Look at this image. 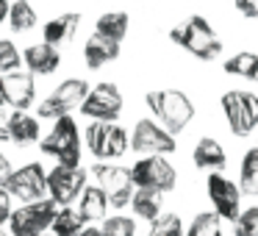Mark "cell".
<instances>
[{
    "label": "cell",
    "mask_w": 258,
    "mask_h": 236,
    "mask_svg": "<svg viewBox=\"0 0 258 236\" xmlns=\"http://www.w3.org/2000/svg\"><path fill=\"white\" fill-rule=\"evenodd\" d=\"M78 25H81V14L75 12H67V14H58V17L47 20L45 23V31H42V36H45V45H67V42H73V36L78 34Z\"/></svg>",
    "instance_id": "17"
},
{
    "label": "cell",
    "mask_w": 258,
    "mask_h": 236,
    "mask_svg": "<svg viewBox=\"0 0 258 236\" xmlns=\"http://www.w3.org/2000/svg\"><path fill=\"white\" fill-rule=\"evenodd\" d=\"M169 39H172L175 45L186 47V50L195 58H200V62H211V58H217L219 53H222V39H219L217 31L208 25V20L200 17V14L189 17L183 25H175V28L169 31Z\"/></svg>",
    "instance_id": "2"
},
{
    "label": "cell",
    "mask_w": 258,
    "mask_h": 236,
    "mask_svg": "<svg viewBox=\"0 0 258 236\" xmlns=\"http://www.w3.org/2000/svg\"><path fill=\"white\" fill-rule=\"evenodd\" d=\"M145 103L153 114H156L158 125L169 134H180L186 125L191 123L195 117V103L189 100V95L180 89H156V92H147Z\"/></svg>",
    "instance_id": "1"
},
{
    "label": "cell",
    "mask_w": 258,
    "mask_h": 236,
    "mask_svg": "<svg viewBox=\"0 0 258 236\" xmlns=\"http://www.w3.org/2000/svg\"><path fill=\"white\" fill-rule=\"evenodd\" d=\"M131 181H134L136 189L172 192L178 184V172L167 161V156H145L131 167Z\"/></svg>",
    "instance_id": "6"
},
{
    "label": "cell",
    "mask_w": 258,
    "mask_h": 236,
    "mask_svg": "<svg viewBox=\"0 0 258 236\" xmlns=\"http://www.w3.org/2000/svg\"><path fill=\"white\" fill-rule=\"evenodd\" d=\"M114 58H119V42H111L106 39V36L95 34L86 39L84 45V62L89 70H100L106 67V64H111Z\"/></svg>",
    "instance_id": "18"
},
{
    "label": "cell",
    "mask_w": 258,
    "mask_h": 236,
    "mask_svg": "<svg viewBox=\"0 0 258 236\" xmlns=\"http://www.w3.org/2000/svg\"><path fill=\"white\" fill-rule=\"evenodd\" d=\"M56 211H58V206L50 197L36 200V203H25L17 211H12V217H9V230H12V236H39L50 228Z\"/></svg>",
    "instance_id": "7"
},
{
    "label": "cell",
    "mask_w": 258,
    "mask_h": 236,
    "mask_svg": "<svg viewBox=\"0 0 258 236\" xmlns=\"http://www.w3.org/2000/svg\"><path fill=\"white\" fill-rule=\"evenodd\" d=\"M84 228H86V222L81 219L78 208H73V206H61L50 222L53 236H78Z\"/></svg>",
    "instance_id": "23"
},
{
    "label": "cell",
    "mask_w": 258,
    "mask_h": 236,
    "mask_svg": "<svg viewBox=\"0 0 258 236\" xmlns=\"http://www.w3.org/2000/svg\"><path fill=\"white\" fill-rule=\"evenodd\" d=\"M3 189H6L12 197H17L23 206H25V203L45 200V195H47L45 167H42L39 161H31V164H25V167L14 169V172L6 178Z\"/></svg>",
    "instance_id": "9"
},
{
    "label": "cell",
    "mask_w": 258,
    "mask_h": 236,
    "mask_svg": "<svg viewBox=\"0 0 258 236\" xmlns=\"http://www.w3.org/2000/svg\"><path fill=\"white\" fill-rule=\"evenodd\" d=\"M233 236H258V206L241 211L233 219Z\"/></svg>",
    "instance_id": "32"
},
{
    "label": "cell",
    "mask_w": 258,
    "mask_h": 236,
    "mask_svg": "<svg viewBox=\"0 0 258 236\" xmlns=\"http://www.w3.org/2000/svg\"><path fill=\"white\" fill-rule=\"evenodd\" d=\"M39 236H45V233H39Z\"/></svg>",
    "instance_id": "41"
},
{
    "label": "cell",
    "mask_w": 258,
    "mask_h": 236,
    "mask_svg": "<svg viewBox=\"0 0 258 236\" xmlns=\"http://www.w3.org/2000/svg\"><path fill=\"white\" fill-rule=\"evenodd\" d=\"M42 153L56 158L58 167H81V134L73 117L56 120L53 131L42 139Z\"/></svg>",
    "instance_id": "3"
},
{
    "label": "cell",
    "mask_w": 258,
    "mask_h": 236,
    "mask_svg": "<svg viewBox=\"0 0 258 236\" xmlns=\"http://www.w3.org/2000/svg\"><path fill=\"white\" fill-rule=\"evenodd\" d=\"M0 236H12V233H3V230H0Z\"/></svg>",
    "instance_id": "40"
},
{
    "label": "cell",
    "mask_w": 258,
    "mask_h": 236,
    "mask_svg": "<svg viewBox=\"0 0 258 236\" xmlns=\"http://www.w3.org/2000/svg\"><path fill=\"white\" fill-rule=\"evenodd\" d=\"M131 147L136 153H147V156H169V153L178 150L175 136L169 131H164L156 120H139L136 123Z\"/></svg>",
    "instance_id": "14"
},
{
    "label": "cell",
    "mask_w": 258,
    "mask_h": 236,
    "mask_svg": "<svg viewBox=\"0 0 258 236\" xmlns=\"http://www.w3.org/2000/svg\"><path fill=\"white\" fill-rule=\"evenodd\" d=\"M78 236H100V228H92V225H86V228L81 230Z\"/></svg>",
    "instance_id": "37"
},
{
    "label": "cell",
    "mask_w": 258,
    "mask_h": 236,
    "mask_svg": "<svg viewBox=\"0 0 258 236\" xmlns=\"http://www.w3.org/2000/svg\"><path fill=\"white\" fill-rule=\"evenodd\" d=\"M0 142H9V134H6V125H0Z\"/></svg>",
    "instance_id": "38"
},
{
    "label": "cell",
    "mask_w": 258,
    "mask_h": 236,
    "mask_svg": "<svg viewBox=\"0 0 258 236\" xmlns=\"http://www.w3.org/2000/svg\"><path fill=\"white\" fill-rule=\"evenodd\" d=\"M161 192H153V189H136L134 197H131V206H134V214L139 219H153L161 217Z\"/></svg>",
    "instance_id": "22"
},
{
    "label": "cell",
    "mask_w": 258,
    "mask_h": 236,
    "mask_svg": "<svg viewBox=\"0 0 258 236\" xmlns=\"http://www.w3.org/2000/svg\"><path fill=\"white\" fill-rule=\"evenodd\" d=\"M0 92H3V103H6V106H12L14 111H25V108L34 106V100H36L34 75L23 73V70L0 75Z\"/></svg>",
    "instance_id": "15"
},
{
    "label": "cell",
    "mask_w": 258,
    "mask_h": 236,
    "mask_svg": "<svg viewBox=\"0 0 258 236\" xmlns=\"http://www.w3.org/2000/svg\"><path fill=\"white\" fill-rule=\"evenodd\" d=\"M183 236H222V219L214 211H200Z\"/></svg>",
    "instance_id": "28"
},
{
    "label": "cell",
    "mask_w": 258,
    "mask_h": 236,
    "mask_svg": "<svg viewBox=\"0 0 258 236\" xmlns=\"http://www.w3.org/2000/svg\"><path fill=\"white\" fill-rule=\"evenodd\" d=\"M191 161H195L197 169H214V172H217V169H225L228 156H225L222 145H219L217 139H211V136H203V139L195 145Z\"/></svg>",
    "instance_id": "20"
},
{
    "label": "cell",
    "mask_w": 258,
    "mask_h": 236,
    "mask_svg": "<svg viewBox=\"0 0 258 236\" xmlns=\"http://www.w3.org/2000/svg\"><path fill=\"white\" fill-rule=\"evenodd\" d=\"M206 189H208V200L214 206V214L219 219H230L233 222L236 217L241 214V189L239 184L228 178L222 172H211L206 181Z\"/></svg>",
    "instance_id": "13"
},
{
    "label": "cell",
    "mask_w": 258,
    "mask_h": 236,
    "mask_svg": "<svg viewBox=\"0 0 258 236\" xmlns=\"http://www.w3.org/2000/svg\"><path fill=\"white\" fill-rule=\"evenodd\" d=\"M233 6L239 14H244L250 20H258V0H233Z\"/></svg>",
    "instance_id": "34"
},
{
    "label": "cell",
    "mask_w": 258,
    "mask_h": 236,
    "mask_svg": "<svg viewBox=\"0 0 258 236\" xmlns=\"http://www.w3.org/2000/svg\"><path fill=\"white\" fill-rule=\"evenodd\" d=\"M12 172H14V169H12V161H9V158L3 156V153H0V186L6 184V178H9Z\"/></svg>",
    "instance_id": "35"
},
{
    "label": "cell",
    "mask_w": 258,
    "mask_h": 236,
    "mask_svg": "<svg viewBox=\"0 0 258 236\" xmlns=\"http://www.w3.org/2000/svg\"><path fill=\"white\" fill-rule=\"evenodd\" d=\"M86 147L95 158L111 161V158H119L128 150L131 139H128V131L117 123H92L86 128Z\"/></svg>",
    "instance_id": "5"
},
{
    "label": "cell",
    "mask_w": 258,
    "mask_h": 236,
    "mask_svg": "<svg viewBox=\"0 0 258 236\" xmlns=\"http://www.w3.org/2000/svg\"><path fill=\"white\" fill-rule=\"evenodd\" d=\"M95 34L106 36L111 42H122L128 34V14L125 12H106L95 25Z\"/></svg>",
    "instance_id": "24"
},
{
    "label": "cell",
    "mask_w": 258,
    "mask_h": 236,
    "mask_svg": "<svg viewBox=\"0 0 258 236\" xmlns=\"http://www.w3.org/2000/svg\"><path fill=\"white\" fill-rule=\"evenodd\" d=\"M81 114L92 123H117L122 114V95L114 84H97L81 103Z\"/></svg>",
    "instance_id": "12"
},
{
    "label": "cell",
    "mask_w": 258,
    "mask_h": 236,
    "mask_svg": "<svg viewBox=\"0 0 258 236\" xmlns=\"http://www.w3.org/2000/svg\"><path fill=\"white\" fill-rule=\"evenodd\" d=\"M9 25H12L14 34H23V31H31L36 25V12L28 0H14L9 3Z\"/></svg>",
    "instance_id": "27"
},
{
    "label": "cell",
    "mask_w": 258,
    "mask_h": 236,
    "mask_svg": "<svg viewBox=\"0 0 258 236\" xmlns=\"http://www.w3.org/2000/svg\"><path fill=\"white\" fill-rule=\"evenodd\" d=\"M89 95V84L81 78H67L64 84H58L45 100L39 103L36 114L42 120H61V117H70V111L81 108V103L86 100Z\"/></svg>",
    "instance_id": "4"
},
{
    "label": "cell",
    "mask_w": 258,
    "mask_h": 236,
    "mask_svg": "<svg viewBox=\"0 0 258 236\" xmlns=\"http://www.w3.org/2000/svg\"><path fill=\"white\" fill-rule=\"evenodd\" d=\"M222 111L230 131L236 136H250L258 125V95L252 92H225L222 95Z\"/></svg>",
    "instance_id": "8"
},
{
    "label": "cell",
    "mask_w": 258,
    "mask_h": 236,
    "mask_svg": "<svg viewBox=\"0 0 258 236\" xmlns=\"http://www.w3.org/2000/svg\"><path fill=\"white\" fill-rule=\"evenodd\" d=\"M239 189L244 195H258V147H250L239 167Z\"/></svg>",
    "instance_id": "26"
},
{
    "label": "cell",
    "mask_w": 258,
    "mask_h": 236,
    "mask_svg": "<svg viewBox=\"0 0 258 236\" xmlns=\"http://www.w3.org/2000/svg\"><path fill=\"white\" fill-rule=\"evenodd\" d=\"M12 195H9L6 189H3V186H0V228H3V225L9 222V217H12Z\"/></svg>",
    "instance_id": "33"
},
{
    "label": "cell",
    "mask_w": 258,
    "mask_h": 236,
    "mask_svg": "<svg viewBox=\"0 0 258 236\" xmlns=\"http://www.w3.org/2000/svg\"><path fill=\"white\" fill-rule=\"evenodd\" d=\"M9 20V0H0V25Z\"/></svg>",
    "instance_id": "36"
},
{
    "label": "cell",
    "mask_w": 258,
    "mask_h": 236,
    "mask_svg": "<svg viewBox=\"0 0 258 236\" xmlns=\"http://www.w3.org/2000/svg\"><path fill=\"white\" fill-rule=\"evenodd\" d=\"M20 67H23V53L14 47V42L0 39V75L17 73Z\"/></svg>",
    "instance_id": "30"
},
{
    "label": "cell",
    "mask_w": 258,
    "mask_h": 236,
    "mask_svg": "<svg viewBox=\"0 0 258 236\" xmlns=\"http://www.w3.org/2000/svg\"><path fill=\"white\" fill-rule=\"evenodd\" d=\"M183 219H180V214H161L158 219H153L150 222V230H147V236H183Z\"/></svg>",
    "instance_id": "29"
},
{
    "label": "cell",
    "mask_w": 258,
    "mask_h": 236,
    "mask_svg": "<svg viewBox=\"0 0 258 236\" xmlns=\"http://www.w3.org/2000/svg\"><path fill=\"white\" fill-rule=\"evenodd\" d=\"M23 64L31 75H53L58 70V64H61V53H58V47L39 42V45L25 47Z\"/></svg>",
    "instance_id": "16"
},
{
    "label": "cell",
    "mask_w": 258,
    "mask_h": 236,
    "mask_svg": "<svg viewBox=\"0 0 258 236\" xmlns=\"http://www.w3.org/2000/svg\"><path fill=\"white\" fill-rule=\"evenodd\" d=\"M97 178V186L103 189L108 206L125 208L134 197V181H131V167H114V164H95L92 167Z\"/></svg>",
    "instance_id": "10"
},
{
    "label": "cell",
    "mask_w": 258,
    "mask_h": 236,
    "mask_svg": "<svg viewBox=\"0 0 258 236\" xmlns=\"http://www.w3.org/2000/svg\"><path fill=\"white\" fill-rule=\"evenodd\" d=\"M45 181H47V197H50L58 208L73 206L81 197V192L86 189V172L81 167H58L56 164V167L45 175Z\"/></svg>",
    "instance_id": "11"
},
{
    "label": "cell",
    "mask_w": 258,
    "mask_h": 236,
    "mask_svg": "<svg viewBox=\"0 0 258 236\" xmlns=\"http://www.w3.org/2000/svg\"><path fill=\"white\" fill-rule=\"evenodd\" d=\"M100 236H136V222L131 217H106Z\"/></svg>",
    "instance_id": "31"
},
{
    "label": "cell",
    "mask_w": 258,
    "mask_h": 236,
    "mask_svg": "<svg viewBox=\"0 0 258 236\" xmlns=\"http://www.w3.org/2000/svg\"><path fill=\"white\" fill-rule=\"evenodd\" d=\"M6 134H9V142L31 145V142L39 139V120L25 114V111H14L12 117L6 120Z\"/></svg>",
    "instance_id": "21"
},
{
    "label": "cell",
    "mask_w": 258,
    "mask_h": 236,
    "mask_svg": "<svg viewBox=\"0 0 258 236\" xmlns=\"http://www.w3.org/2000/svg\"><path fill=\"white\" fill-rule=\"evenodd\" d=\"M3 106H6V103H3V92H0V108H3Z\"/></svg>",
    "instance_id": "39"
},
{
    "label": "cell",
    "mask_w": 258,
    "mask_h": 236,
    "mask_svg": "<svg viewBox=\"0 0 258 236\" xmlns=\"http://www.w3.org/2000/svg\"><path fill=\"white\" fill-rule=\"evenodd\" d=\"M78 214H81V219H84L86 225L106 219L108 200H106V195H103L100 186H86V189L81 192V197H78Z\"/></svg>",
    "instance_id": "19"
},
{
    "label": "cell",
    "mask_w": 258,
    "mask_h": 236,
    "mask_svg": "<svg viewBox=\"0 0 258 236\" xmlns=\"http://www.w3.org/2000/svg\"><path fill=\"white\" fill-rule=\"evenodd\" d=\"M225 73L236 75V78H244V81H258V53L241 50L236 56H230L225 62Z\"/></svg>",
    "instance_id": "25"
}]
</instances>
